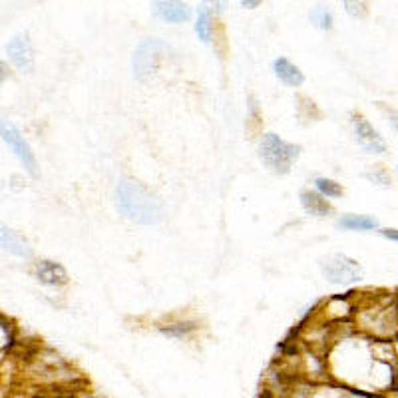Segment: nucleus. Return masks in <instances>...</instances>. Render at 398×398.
Listing matches in <instances>:
<instances>
[{
  "label": "nucleus",
  "instance_id": "1",
  "mask_svg": "<svg viewBox=\"0 0 398 398\" xmlns=\"http://www.w3.org/2000/svg\"><path fill=\"white\" fill-rule=\"evenodd\" d=\"M116 209L126 219L138 225H157L166 217L164 201L153 193L150 187L139 184L132 178H122L114 191Z\"/></svg>",
  "mask_w": 398,
  "mask_h": 398
},
{
  "label": "nucleus",
  "instance_id": "2",
  "mask_svg": "<svg viewBox=\"0 0 398 398\" xmlns=\"http://www.w3.org/2000/svg\"><path fill=\"white\" fill-rule=\"evenodd\" d=\"M171 54H173V50L168 42H164L159 38H144L132 58L134 74L144 84L152 82L153 78L159 74L162 64L168 60Z\"/></svg>",
  "mask_w": 398,
  "mask_h": 398
},
{
  "label": "nucleus",
  "instance_id": "3",
  "mask_svg": "<svg viewBox=\"0 0 398 398\" xmlns=\"http://www.w3.org/2000/svg\"><path fill=\"white\" fill-rule=\"evenodd\" d=\"M259 155L263 164L279 175L289 173L293 164L301 155V146L285 141L277 134H265L259 141Z\"/></svg>",
  "mask_w": 398,
  "mask_h": 398
},
{
  "label": "nucleus",
  "instance_id": "4",
  "mask_svg": "<svg viewBox=\"0 0 398 398\" xmlns=\"http://www.w3.org/2000/svg\"><path fill=\"white\" fill-rule=\"evenodd\" d=\"M321 273L329 283L347 287V285H354L363 279V267L358 261L351 259L349 255L331 253V255L321 259Z\"/></svg>",
  "mask_w": 398,
  "mask_h": 398
},
{
  "label": "nucleus",
  "instance_id": "5",
  "mask_svg": "<svg viewBox=\"0 0 398 398\" xmlns=\"http://www.w3.org/2000/svg\"><path fill=\"white\" fill-rule=\"evenodd\" d=\"M0 134H2V141L15 152V155L20 159V164L24 166V169L31 173L32 178L38 175V166H36V157L32 153L28 141L24 139V136L16 130V126L8 122V120H2L0 126Z\"/></svg>",
  "mask_w": 398,
  "mask_h": 398
},
{
  "label": "nucleus",
  "instance_id": "6",
  "mask_svg": "<svg viewBox=\"0 0 398 398\" xmlns=\"http://www.w3.org/2000/svg\"><path fill=\"white\" fill-rule=\"evenodd\" d=\"M6 56L10 64L15 66L18 72L22 74H32L34 72V48H32L31 36L26 32H18L15 34L8 44H6Z\"/></svg>",
  "mask_w": 398,
  "mask_h": 398
},
{
  "label": "nucleus",
  "instance_id": "7",
  "mask_svg": "<svg viewBox=\"0 0 398 398\" xmlns=\"http://www.w3.org/2000/svg\"><path fill=\"white\" fill-rule=\"evenodd\" d=\"M352 126V134H354V139L356 144L365 150L367 153H384L386 152V141L383 139V136L370 126L365 116L361 114H354L351 120Z\"/></svg>",
  "mask_w": 398,
  "mask_h": 398
},
{
  "label": "nucleus",
  "instance_id": "8",
  "mask_svg": "<svg viewBox=\"0 0 398 398\" xmlns=\"http://www.w3.org/2000/svg\"><path fill=\"white\" fill-rule=\"evenodd\" d=\"M152 15L166 24H184L191 18V8L184 0H153Z\"/></svg>",
  "mask_w": 398,
  "mask_h": 398
},
{
  "label": "nucleus",
  "instance_id": "9",
  "mask_svg": "<svg viewBox=\"0 0 398 398\" xmlns=\"http://www.w3.org/2000/svg\"><path fill=\"white\" fill-rule=\"evenodd\" d=\"M34 277L38 283L46 285V287H64L68 285L70 277H68V271L62 267L60 263L50 259H40L34 263Z\"/></svg>",
  "mask_w": 398,
  "mask_h": 398
},
{
  "label": "nucleus",
  "instance_id": "10",
  "mask_svg": "<svg viewBox=\"0 0 398 398\" xmlns=\"http://www.w3.org/2000/svg\"><path fill=\"white\" fill-rule=\"evenodd\" d=\"M0 245L6 253L20 257V259H28L31 257V247L28 241L15 230H8V227H2L0 231Z\"/></svg>",
  "mask_w": 398,
  "mask_h": 398
},
{
  "label": "nucleus",
  "instance_id": "11",
  "mask_svg": "<svg viewBox=\"0 0 398 398\" xmlns=\"http://www.w3.org/2000/svg\"><path fill=\"white\" fill-rule=\"evenodd\" d=\"M301 205L305 209L306 214L313 215V217H319V219H325V217H331L335 214L333 205L327 201L325 196H321L319 191H311L306 189L301 193Z\"/></svg>",
  "mask_w": 398,
  "mask_h": 398
},
{
  "label": "nucleus",
  "instance_id": "12",
  "mask_svg": "<svg viewBox=\"0 0 398 398\" xmlns=\"http://www.w3.org/2000/svg\"><path fill=\"white\" fill-rule=\"evenodd\" d=\"M273 72H275V76L285 84V86H289V88H299V86H303V82H305V74L301 72V68L299 66H295L291 60H287V58H277L273 62Z\"/></svg>",
  "mask_w": 398,
  "mask_h": 398
},
{
  "label": "nucleus",
  "instance_id": "13",
  "mask_svg": "<svg viewBox=\"0 0 398 398\" xmlns=\"http://www.w3.org/2000/svg\"><path fill=\"white\" fill-rule=\"evenodd\" d=\"M337 227L345 231H374L381 227V223L374 215L347 214L338 219Z\"/></svg>",
  "mask_w": 398,
  "mask_h": 398
},
{
  "label": "nucleus",
  "instance_id": "14",
  "mask_svg": "<svg viewBox=\"0 0 398 398\" xmlns=\"http://www.w3.org/2000/svg\"><path fill=\"white\" fill-rule=\"evenodd\" d=\"M196 34L201 42H211L214 38V10L207 4H199L196 18Z\"/></svg>",
  "mask_w": 398,
  "mask_h": 398
},
{
  "label": "nucleus",
  "instance_id": "15",
  "mask_svg": "<svg viewBox=\"0 0 398 398\" xmlns=\"http://www.w3.org/2000/svg\"><path fill=\"white\" fill-rule=\"evenodd\" d=\"M309 20H311V24H313L315 28H319V31L327 32L333 28V12H331V8L325 6V4H317V6L311 10Z\"/></svg>",
  "mask_w": 398,
  "mask_h": 398
},
{
  "label": "nucleus",
  "instance_id": "16",
  "mask_svg": "<svg viewBox=\"0 0 398 398\" xmlns=\"http://www.w3.org/2000/svg\"><path fill=\"white\" fill-rule=\"evenodd\" d=\"M315 187H317V191L327 199H337L343 196L340 184H337L335 180H329V178H317V180H315Z\"/></svg>",
  "mask_w": 398,
  "mask_h": 398
},
{
  "label": "nucleus",
  "instance_id": "17",
  "mask_svg": "<svg viewBox=\"0 0 398 398\" xmlns=\"http://www.w3.org/2000/svg\"><path fill=\"white\" fill-rule=\"evenodd\" d=\"M345 6V12L351 18H365L368 10V0H340Z\"/></svg>",
  "mask_w": 398,
  "mask_h": 398
},
{
  "label": "nucleus",
  "instance_id": "18",
  "mask_svg": "<svg viewBox=\"0 0 398 398\" xmlns=\"http://www.w3.org/2000/svg\"><path fill=\"white\" fill-rule=\"evenodd\" d=\"M365 178H367L370 184L381 185V187H388V185L392 184L390 173H388L383 166H377V168H372L370 171H367V173H365Z\"/></svg>",
  "mask_w": 398,
  "mask_h": 398
},
{
  "label": "nucleus",
  "instance_id": "19",
  "mask_svg": "<svg viewBox=\"0 0 398 398\" xmlns=\"http://www.w3.org/2000/svg\"><path fill=\"white\" fill-rule=\"evenodd\" d=\"M166 335H171V337H182L185 333L193 331V322H175V325H168L166 329H162Z\"/></svg>",
  "mask_w": 398,
  "mask_h": 398
},
{
  "label": "nucleus",
  "instance_id": "20",
  "mask_svg": "<svg viewBox=\"0 0 398 398\" xmlns=\"http://www.w3.org/2000/svg\"><path fill=\"white\" fill-rule=\"evenodd\" d=\"M0 335H2V351L10 349V345H12V335H10V325L6 321H2V325H0Z\"/></svg>",
  "mask_w": 398,
  "mask_h": 398
},
{
  "label": "nucleus",
  "instance_id": "21",
  "mask_svg": "<svg viewBox=\"0 0 398 398\" xmlns=\"http://www.w3.org/2000/svg\"><path fill=\"white\" fill-rule=\"evenodd\" d=\"M203 4H207L211 10L219 12V15L227 10V0H203Z\"/></svg>",
  "mask_w": 398,
  "mask_h": 398
},
{
  "label": "nucleus",
  "instance_id": "22",
  "mask_svg": "<svg viewBox=\"0 0 398 398\" xmlns=\"http://www.w3.org/2000/svg\"><path fill=\"white\" fill-rule=\"evenodd\" d=\"M379 233L383 235L384 239H388V241H395V243H398V230H395V227L379 230Z\"/></svg>",
  "mask_w": 398,
  "mask_h": 398
},
{
  "label": "nucleus",
  "instance_id": "23",
  "mask_svg": "<svg viewBox=\"0 0 398 398\" xmlns=\"http://www.w3.org/2000/svg\"><path fill=\"white\" fill-rule=\"evenodd\" d=\"M388 122L392 126V130L398 134V110H390L388 112Z\"/></svg>",
  "mask_w": 398,
  "mask_h": 398
},
{
  "label": "nucleus",
  "instance_id": "24",
  "mask_svg": "<svg viewBox=\"0 0 398 398\" xmlns=\"http://www.w3.org/2000/svg\"><path fill=\"white\" fill-rule=\"evenodd\" d=\"M263 0H241V6L243 8H249V10H253V8H257Z\"/></svg>",
  "mask_w": 398,
  "mask_h": 398
}]
</instances>
